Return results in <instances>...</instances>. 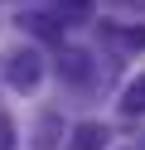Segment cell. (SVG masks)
Returning <instances> with one entry per match:
<instances>
[{
    "instance_id": "1",
    "label": "cell",
    "mask_w": 145,
    "mask_h": 150,
    "mask_svg": "<svg viewBox=\"0 0 145 150\" xmlns=\"http://www.w3.org/2000/svg\"><path fill=\"white\" fill-rule=\"evenodd\" d=\"M0 68H5V82L19 87V92H29L39 78H44V58H39V49H10Z\"/></svg>"
},
{
    "instance_id": "2",
    "label": "cell",
    "mask_w": 145,
    "mask_h": 150,
    "mask_svg": "<svg viewBox=\"0 0 145 150\" xmlns=\"http://www.w3.org/2000/svg\"><path fill=\"white\" fill-rule=\"evenodd\" d=\"M19 29H29L34 39H63V20L48 10H19Z\"/></svg>"
},
{
    "instance_id": "3",
    "label": "cell",
    "mask_w": 145,
    "mask_h": 150,
    "mask_svg": "<svg viewBox=\"0 0 145 150\" xmlns=\"http://www.w3.org/2000/svg\"><path fill=\"white\" fill-rule=\"evenodd\" d=\"M58 73H63L68 82H87V78H92V63H87L82 49H63V53H58Z\"/></svg>"
},
{
    "instance_id": "4",
    "label": "cell",
    "mask_w": 145,
    "mask_h": 150,
    "mask_svg": "<svg viewBox=\"0 0 145 150\" xmlns=\"http://www.w3.org/2000/svg\"><path fill=\"white\" fill-rule=\"evenodd\" d=\"M102 145H106V126H97V121H82L68 140V150H102Z\"/></svg>"
},
{
    "instance_id": "5",
    "label": "cell",
    "mask_w": 145,
    "mask_h": 150,
    "mask_svg": "<svg viewBox=\"0 0 145 150\" xmlns=\"http://www.w3.org/2000/svg\"><path fill=\"white\" fill-rule=\"evenodd\" d=\"M121 116H145V78H131L121 92Z\"/></svg>"
},
{
    "instance_id": "6",
    "label": "cell",
    "mask_w": 145,
    "mask_h": 150,
    "mask_svg": "<svg viewBox=\"0 0 145 150\" xmlns=\"http://www.w3.org/2000/svg\"><path fill=\"white\" fill-rule=\"evenodd\" d=\"M53 136H58V116L48 111V116H39V140H34V145H39V150H53V145H58Z\"/></svg>"
},
{
    "instance_id": "7",
    "label": "cell",
    "mask_w": 145,
    "mask_h": 150,
    "mask_svg": "<svg viewBox=\"0 0 145 150\" xmlns=\"http://www.w3.org/2000/svg\"><path fill=\"white\" fill-rule=\"evenodd\" d=\"M58 10H63V24H73V20L92 15V0H58Z\"/></svg>"
},
{
    "instance_id": "8",
    "label": "cell",
    "mask_w": 145,
    "mask_h": 150,
    "mask_svg": "<svg viewBox=\"0 0 145 150\" xmlns=\"http://www.w3.org/2000/svg\"><path fill=\"white\" fill-rule=\"evenodd\" d=\"M0 150H15V121L0 116Z\"/></svg>"
}]
</instances>
